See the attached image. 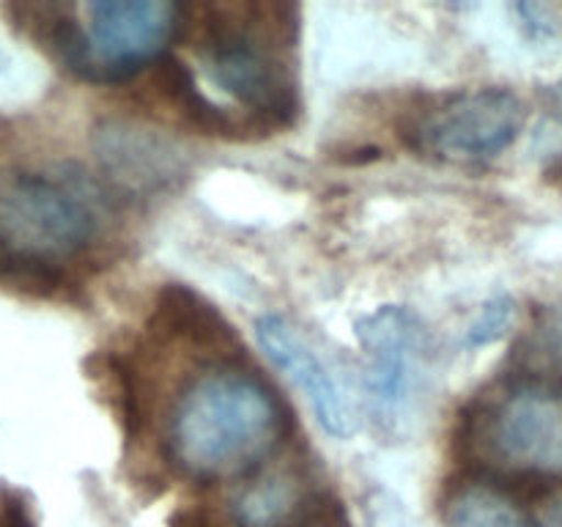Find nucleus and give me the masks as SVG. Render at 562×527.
Masks as SVG:
<instances>
[{"label": "nucleus", "instance_id": "3", "mask_svg": "<svg viewBox=\"0 0 562 527\" xmlns=\"http://www.w3.org/2000/svg\"><path fill=\"white\" fill-rule=\"evenodd\" d=\"M102 192L69 170L0 173V250L69 272L102 236Z\"/></svg>", "mask_w": 562, "mask_h": 527}, {"label": "nucleus", "instance_id": "12", "mask_svg": "<svg viewBox=\"0 0 562 527\" xmlns=\"http://www.w3.org/2000/svg\"><path fill=\"white\" fill-rule=\"evenodd\" d=\"M137 132L140 130H119V126L104 130V168H110L115 181L130 187L162 184L176 170L173 152L162 146L159 137L137 135Z\"/></svg>", "mask_w": 562, "mask_h": 527}, {"label": "nucleus", "instance_id": "10", "mask_svg": "<svg viewBox=\"0 0 562 527\" xmlns=\"http://www.w3.org/2000/svg\"><path fill=\"white\" fill-rule=\"evenodd\" d=\"M148 327L165 340H184L198 349L214 351L234 362L241 357V340L223 313L203 300L198 291L181 283H168L154 300Z\"/></svg>", "mask_w": 562, "mask_h": 527}, {"label": "nucleus", "instance_id": "1", "mask_svg": "<svg viewBox=\"0 0 562 527\" xmlns=\"http://www.w3.org/2000/svg\"><path fill=\"white\" fill-rule=\"evenodd\" d=\"M294 417L280 395L234 362L192 379L176 399L165 448L192 481H231L256 472L280 450Z\"/></svg>", "mask_w": 562, "mask_h": 527}, {"label": "nucleus", "instance_id": "13", "mask_svg": "<svg viewBox=\"0 0 562 527\" xmlns=\"http://www.w3.org/2000/svg\"><path fill=\"white\" fill-rule=\"evenodd\" d=\"M445 527H541L505 489L472 481L450 497Z\"/></svg>", "mask_w": 562, "mask_h": 527}, {"label": "nucleus", "instance_id": "19", "mask_svg": "<svg viewBox=\"0 0 562 527\" xmlns=\"http://www.w3.org/2000/svg\"><path fill=\"white\" fill-rule=\"evenodd\" d=\"M170 527H217V525H212V522L201 514H176L173 519H170Z\"/></svg>", "mask_w": 562, "mask_h": 527}, {"label": "nucleus", "instance_id": "5", "mask_svg": "<svg viewBox=\"0 0 562 527\" xmlns=\"http://www.w3.org/2000/svg\"><path fill=\"white\" fill-rule=\"evenodd\" d=\"M527 124V108L510 88H470L439 97L406 121L415 152L445 162H481L508 152Z\"/></svg>", "mask_w": 562, "mask_h": 527}, {"label": "nucleus", "instance_id": "4", "mask_svg": "<svg viewBox=\"0 0 562 527\" xmlns=\"http://www.w3.org/2000/svg\"><path fill=\"white\" fill-rule=\"evenodd\" d=\"M456 442L483 467L521 481H562V384L514 382L461 412Z\"/></svg>", "mask_w": 562, "mask_h": 527}, {"label": "nucleus", "instance_id": "2", "mask_svg": "<svg viewBox=\"0 0 562 527\" xmlns=\"http://www.w3.org/2000/svg\"><path fill=\"white\" fill-rule=\"evenodd\" d=\"M184 14V33H195L203 69L217 88L241 104L267 135L300 119L294 49L300 9L291 3H212Z\"/></svg>", "mask_w": 562, "mask_h": 527}, {"label": "nucleus", "instance_id": "18", "mask_svg": "<svg viewBox=\"0 0 562 527\" xmlns=\"http://www.w3.org/2000/svg\"><path fill=\"white\" fill-rule=\"evenodd\" d=\"M543 181H547L552 190L562 192V154H554V157L543 165Z\"/></svg>", "mask_w": 562, "mask_h": 527}, {"label": "nucleus", "instance_id": "11", "mask_svg": "<svg viewBox=\"0 0 562 527\" xmlns=\"http://www.w3.org/2000/svg\"><path fill=\"white\" fill-rule=\"evenodd\" d=\"M313 492L296 470L263 472L241 483L231 500L236 527H296L313 505Z\"/></svg>", "mask_w": 562, "mask_h": 527}, {"label": "nucleus", "instance_id": "9", "mask_svg": "<svg viewBox=\"0 0 562 527\" xmlns=\"http://www.w3.org/2000/svg\"><path fill=\"white\" fill-rule=\"evenodd\" d=\"M151 88L173 110L181 124L192 126L201 135L228 137V141H252V137L267 135L250 115L231 113L223 104H214L198 88L190 66L181 64L176 55H162L151 66Z\"/></svg>", "mask_w": 562, "mask_h": 527}, {"label": "nucleus", "instance_id": "15", "mask_svg": "<svg viewBox=\"0 0 562 527\" xmlns=\"http://www.w3.org/2000/svg\"><path fill=\"white\" fill-rule=\"evenodd\" d=\"M99 373H102L104 384H108V393L113 399V410L119 415L121 428H124V437L132 442L143 423L140 388H137L135 371L119 355H104Z\"/></svg>", "mask_w": 562, "mask_h": 527}, {"label": "nucleus", "instance_id": "6", "mask_svg": "<svg viewBox=\"0 0 562 527\" xmlns=\"http://www.w3.org/2000/svg\"><path fill=\"white\" fill-rule=\"evenodd\" d=\"M187 5L170 0H93L86 5L80 80L126 82L168 55L184 31Z\"/></svg>", "mask_w": 562, "mask_h": 527}, {"label": "nucleus", "instance_id": "14", "mask_svg": "<svg viewBox=\"0 0 562 527\" xmlns=\"http://www.w3.org/2000/svg\"><path fill=\"white\" fill-rule=\"evenodd\" d=\"M514 382L562 384V305L543 307L510 355Z\"/></svg>", "mask_w": 562, "mask_h": 527}, {"label": "nucleus", "instance_id": "20", "mask_svg": "<svg viewBox=\"0 0 562 527\" xmlns=\"http://www.w3.org/2000/svg\"><path fill=\"white\" fill-rule=\"evenodd\" d=\"M541 527H562V503L552 511V516H549L547 525H541Z\"/></svg>", "mask_w": 562, "mask_h": 527}, {"label": "nucleus", "instance_id": "7", "mask_svg": "<svg viewBox=\"0 0 562 527\" xmlns=\"http://www.w3.org/2000/svg\"><path fill=\"white\" fill-rule=\"evenodd\" d=\"M368 393L379 426L395 431L409 417L428 360V335L415 313L384 305L357 322Z\"/></svg>", "mask_w": 562, "mask_h": 527}, {"label": "nucleus", "instance_id": "8", "mask_svg": "<svg viewBox=\"0 0 562 527\" xmlns=\"http://www.w3.org/2000/svg\"><path fill=\"white\" fill-rule=\"evenodd\" d=\"M256 329L263 355L305 395L324 431L340 439L351 437L357 428V417L349 395L344 393V388L333 377L327 362L318 357V351L307 344L305 335L294 324L285 322L283 316H272V313L258 318Z\"/></svg>", "mask_w": 562, "mask_h": 527}, {"label": "nucleus", "instance_id": "16", "mask_svg": "<svg viewBox=\"0 0 562 527\" xmlns=\"http://www.w3.org/2000/svg\"><path fill=\"white\" fill-rule=\"evenodd\" d=\"M514 313L516 307L508 296H497L494 302H488V305L483 307L481 318L472 324L470 335H467V346H486L492 344V340L503 338V333L510 327V322H514Z\"/></svg>", "mask_w": 562, "mask_h": 527}, {"label": "nucleus", "instance_id": "17", "mask_svg": "<svg viewBox=\"0 0 562 527\" xmlns=\"http://www.w3.org/2000/svg\"><path fill=\"white\" fill-rule=\"evenodd\" d=\"M0 511H3V527H36L33 514L27 511L25 497L14 489H5L0 492Z\"/></svg>", "mask_w": 562, "mask_h": 527}]
</instances>
